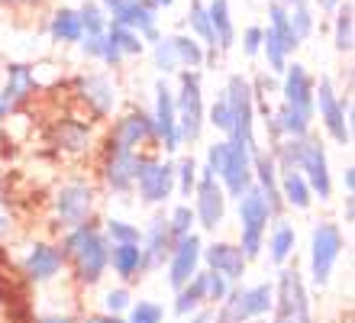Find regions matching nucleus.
Masks as SVG:
<instances>
[{
  "instance_id": "f257e3e1",
  "label": "nucleus",
  "mask_w": 355,
  "mask_h": 323,
  "mask_svg": "<svg viewBox=\"0 0 355 323\" xmlns=\"http://www.w3.org/2000/svg\"><path fill=\"white\" fill-rule=\"evenodd\" d=\"M62 256L71 265L78 281L94 288V285H101V278L110 268V240L94 223H85V226L68 230L65 242H62Z\"/></svg>"
},
{
  "instance_id": "f03ea898",
  "label": "nucleus",
  "mask_w": 355,
  "mask_h": 323,
  "mask_svg": "<svg viewBox=\"0 0 355 323\" xmlns=\"http://www.w3.org/2000/svg\"><path fill=\"white\" fill-rule=\"evenodd\" d=\"M239 246H243L245 258L252 262V258L262 256L265 249V236H268V223L275 220V213H271L268 201H265V194L259 191V185H249L239 197Z\"/></svg>"
},
{
  "instance_id": "7ed1b4c3",
  "label": "nucleus",
  "mask_w": 355,
  "mask_h": 323,
  "mask_svg": "<svg viewBox=\"0 0 355 323\" xmlns=\"http://www.w3.org/2000/svg\"><path fill=\"white\" fill-rule=\"evenodd\" d=\"M175 113H178V129H181L184 146H191V142H197V139L204 136L207 107H204V88H200L197 68H181V72H178Z\"/></svg>"
},
{
  "instance_id": "20e7f679",
  "label": "nucleus",
  "mask_w": 355,
  "mask_h": 323,
  "mask_svg": "<svg viewBox=\"0 0 355 323\" xmlns=\"http://www.w3.org/2000/svg\"><path fill=\"white\" fill-rule=\"evenodd\" d=\"M313 113L320 117L327 136L339 146H352V97H339L327 74L313 88Z\"/></svg>"
},
{
  "instance_id": "39448f33",
  "label": "nucleus",
  "mask_w": 355,
  "mask_h": 323,
  "mask_svg": "<svg viewBox=\"0 0 355 323\" xmlns=\"http://www.w3.org/2000/svg\"><path fill=\"white\" fill-rule=\"evenodd\" d=\"M343 249H346V236H343L336 223L320 220L310 230V281L317 288L329 285V275H333Z\"/></svg>"
},
{
  "instance_id": "423d86ee",
  "label": "nucleus",
  "mask_w": 355,
  "mask_h": 323,
  "mask_svg": "<svg viewBox=\"0 0 355 323\" xmlns=\"http://www.w3.org/2000/svg\"><path fill=\"white\" fill-rule=\"evenodd\" d=\"M223 97L230 101V110H233V129L226 139H236L255 152L259 149V139H255V101H252V84L243 74H230V81L223 88Z\"/></svg>"
},
{
  "instance_id": "0eeeda50",
  "label": "nucleus",
  "mask_w": 355,
  "mask_h": 323,
  "mask_svg": "<svg viewBox=\"0 0 355 323\" xmlns=\"http://www.w3.org/2000/svg\"><path fill=\"white\" fill-rule=\"evenodd\" d=\"M194 217L200 223V230L216 233L226 220V191L220 185V178L214 175L210 165H197V185H194Z\"/></svg>"
},
{
  "instance_id": "6e6552de",
  "label": "nucleus",
  "mask_w": 355,
  "mask_h": 323,
  "mask_svg": "<svg viewBox=\"0 0 355 323\" xmlns=\"http://www.w3.org/2000/svg\"><path fill=\"white\" fill-rule=\"evenodd\" d=\"M136 191H139V201L149 204V207L165 204L175 194V162L159 158V156H139Z\"/></svg>"
},
{
  "instance_id": "1a4fd4ad",
  "label": "nucleus",
  "mask_w": 355,
  "mask_h": 323,
  "mask_svg": "<svg viewBox=\"0 0 355 323\" xmlns=\"http://www.w3.org/2000/svg\"><path fill=\"white\" fill-rule=\"evenodd\" d=\"M313 88H317V78L300 62H288V68L281 72V103L291 113H297L304 123H310V126L317 120V113H313Z\"/></svg>"
},
{
  "instance_id": "9d476101",
  "label": "nucleus",
  "mask_w": 355,
  "mask_h": 323,
  "mask_svg": "<svg viewBox=\"0 0 355 323\" xmlns=\"http://www.w3.org/2000/svg\"><path fill=\"white\" fill-rule=\"evenodd\" d=\"M103 13L110 23L136 29L146 42H155L162 36L159 33V10L152 7L149 0H101Z\"/></svg>"
},
{
  "instance_id": "9b49d317",
  "label": "nucleus",
  "mask_w": 355,
  "mask_h": 323,
  "mask_svg": "<svg viewBox=\"0 0 355 323\" xmlns=\"http://www.w3.org/2000/svg\"><path fill=\"white\" fill-rule=\"evenodd\" d=\"M152 126H155V142H159L168 156H175L184 146L181 129H178V113H175V91L168 88L165 78L155 81V107H152Z\"/></svg>"
},
{
  "instance_id": "f8f14e48",
  "label": "nucleus",
  "mask_w": 355,
  "mask_h": 323,
  "mask_svg": "<svg viewBox=\"0 0 355 323\" xmlns=\"http://www.w3.org/2000/svg\"><path fill=\"white\" fill-rule=\"evenodd\" d=\"M271 310H284V314H291L297 323H313L307 285H304V278H300L297 268L281 265L278 281H275V307H271Z\"/></svg>"
},
{
  "instance_id": "ddd939ff",
  "label": "nucleus",
  "mask_w": 355,
  "mask_h": 323,
  "mask_svg": "<svg viewBox=\"0 0 355 323\" xmlns=\"http://www.w3.org/2000/svg\"><path fill=\"white\" fill-rule=\"evenodd\" d=\"M55 213L58 223L65 230H75V226H85L94 217V188L87 181H68L62 185L55 197Z\"/></svg>"
},
{
  "instance_id": "4468645a",
  "label": "nucleus",
  "mask_w": 355,
  "mask_h": 323,
  "mask_svg": "<svg viewBox=\"0 0 355 323\" xmlns=\"http://www.w3.org/2000/svg\"><path fill=\"white\" fill-rule=\"evenodd\" d=\"M142 146H159L155 142V126H152V117L146 110H126L120 120L113 123L110 133V146L107 149H136Z\"/></svg>"
},
{
  "instance_id": "2eb2a0df",
  "label": "nucleus",
  "mask_w": 355,
  "mask_h": 323,
  "mask_svg": "<svg viewBox=\"0 0 355 323\" xmlns=\"http://www.w3.org/2000/svg\"><path fill=\"white\" fill-rule=\"evenodd\" d=\"M220 185H223L226 197H239L245 188L252 185V149L230 139V149H226V162L220 168Z\"/></svg>"
},
{
  "instance_id": "dca6fc26",
  "label": "nucleus",
  "mask_w": 355,
  "mask_h": 323,
  "mask_svg": "<svg viewBox=\"0 0 355 323\" xmlns=\"http://www.w3.org/2000/svg\"><path fill=\"white\" fill-rule=\"evenodd\" d=\"M200 252H204V242L197 233H187L175 242V249L168 256V285L171 291H178L181 285H187L191 278L197 275L200 268Z\"/></svg>"
},
{
  "instance_id": "f3484780",
  "label": "nucleus",
  "mask_w": 355,
  "mask_h": 323,
  "mask_svg": "<svg viewBox=\"0 0 355 323\" xmlns=\"http://www.w3.org/2000/svg\"><path fill=\"white\" fill-rule=\"evenodd\" d=\"M175 233L168 226V217H152L149 226L142 230V252H146V272H155V268H165L171 249H175Z\"/></svg>"
},
{
  "instance_id": "a211bd4d",
  "label": "nucleus",
  "mask_w": 355,
  "mask_h": 323,
  "mask_svg": "<svg viewBox=\"0 0 355 323\" xmlns=\"http://www.w3.org/2000/svg\"><path fill=\"white\" fill-rule=\"evenodd\" d=\"M200 262H207V268L226 275L233 285L243 281L245 268H249V258H245L243 246H236V242H210V246H204V252H200Z\"/></svg>"
},
{
  "instance_id": "6ab92c4d",
  "label": "nucleus",
  "mask_w": 355,
  "mask_h": 323,
  "mask_svg": "<svg viewBox=\"0 0 355 323\" xmlns=\"http://www.w3.org/2000/svg\"><path fill=\"white\" fill-rule=\"evenodd\" d=\"M136 165H139V152L107 149V162H103V181H107V188L113 194L136 191Z\"/></svg>"
},
{
  "instance_id": "aec40b11",
  "label": "nucleus",
  "mask_w": 355,
  "mask_h": 323,
  "mask_svg": "<svg viewBox=\"0 0 355 323\" xmlns=\"http://www.w3.org/2000/svg\"><path fill=\"white\" fill-rule=\"evenodd\" d=\"M65 265V256H62V246H52V242H36L29 246L26 258H23V272H26L29 281L36 285H46L62 272Z\"/></svg>"
},
{
  "instance_id": "412c9836",
  "label": "nucleus",
  "mask_w": 355,
  "mask_h": 323,
  "mask_svg": "<svg viewBox=\"0 0 355 323\" xmlns=\"http://www.w3.org/2000/svg\"><path fill=\"white\" fill-rule=\"evenodd\" d=\"M75 91L97 117H110L116 107V88L107 74H81L75 81Z\"/></svg>"
},
{
  "instance_id": "4be33fe9",
  "label": "nucleus",
  "mask_w": 355,
  "mask_h": 323,
  "mask_svg": "<svg viewBox=\"0 0 355 323\" xmlns=\"http://www.w3.org/2000/svg\"><path fill=\"white\" fill-rule=\"evenodd\" d=\"M36 72L29 68V65L17 62V65H10L7 68V84H3V91H0V97L7 101L10 110H17V107H23L26 101H33L36 97Z\"/></svg>"
},
{
  "instance_id": "5701e85b",
  "label": "nucleus",
  "mask_w": 355,
  "mask_h": 323,
  "mask_svg": "<svg viewBox=\"0 0 355 323\" xmlns=\"http://www.w3.org/2000/svg\"><path fill=\"white\" fill-rule=\"evenodd\" d=\"M110 268L123 281H139L146 275V252L139 242H120L110 246Z\"/></svg>"
},
{
  "instance_id": "b1692460",
  "label": "nucleus",
  "mask_w": 355,
  "mask_h": 323,
  "mask_svg": "<svg viewBox=\"0 0 355 323\" xmlns=\"http://www.w3.org/2000/svg\"><path fill=\"white\" fill-rule=\"evenodd\" d=\"M278 188H281V201H284V207L310 210V204H313V191H310L307 178L300 175L297 168H278Z\"/></svg>"
},
{
  "instance_id": "393cba45",
  "label": "nucleus",
  "mask_w": 355,
  "mask_h": 323,
  "mask_svg": "<svg viewBox=\"0 0 355 323\" xmlns=\"http://www.w3.org/2000/svg\"><path fill=\"white\" fill-rule=\"evenodd\" d=\"M207 17H210V29L216 39V52H230L236 46V23L230 13V0H210Z\"/></svg>"
},
{
  "instance_id": "a878e982",
  "label": "nucleus",
  "mask_w": 355,
  "mask_h": 323,
  "mask_svg": "<svg viewBox=\"0 0 355 323\" xmlns=\"http://www.w3.org/2000/svg\"><path fill=\"white\" fill-rule=\"evenodd\" d=\"M294 246H297V230H294V223L284 220V217H275V226H271V236H268V258L278 268L288 265Z\"/></svg>"
},
{
  "instance_id": "bb28decb",
  "label": "nucleus",
  "mask_w": 355,
  "mask_h": 323,
  "mask_svg": "<svg viewBox=\"0 0 355 323\" xmlns=\"http://www.w3.org/2000/svg\"><path fill=\"white\" fill-rule=\"evenodd\" d=\"M49 36L55 39V42H62V46H75V42H81V36H85L81 13L71 10V7L55 10L52 19H49Z\"/></svg>"
},
{
  "instance_id": "cd10ccee",
  "label": "nucleus",
  "mask_w": 355,
  "mask_h": 323,
  "mask_svg": "<svg viewBox=\"0 0 355 323\" xmlns=\"http://www.w3.org/2000/svg\"><path fill=\"white\" fill-rule=\"evenodd\" d=\"M187 23H191V36H197L207 49V65H216V39L210 29V17H207V3L204 0H191L187 10Z\"/></svg>"
},
{
  "instance_id": "c85d7f7f",
  "label": "nucleus",
  "mask_w": 355,
  "mask_h": 323,
  "mask_svg": "<svg viewBox=\"0 0 355 323\" xmlns=\"http://www.w3.org/2000/svg\"><path fill=\"white\" fill-rule=\"evenodd\" d=\"M207 304V288H204V272L197 268V275L187 281V285H181L175 291V304H171V310H175L178 317H187L194 314L197 307Z\"/></svg>"
},
{
  "instance_id": "c756f323",
  "label": "nucleus",
  "mask_w": 355,
  "mask_h": 323,
  "mask_svg": "<svg viewBox=\"0 0 355 323\" xmlns=\"http://www.w3.org/2000/svg\"><path fill=\"white\" fill-rule=\"evenodd\" d=\"M168 39H171V46H175V56H178L181 68H200V65H207V49L197 36H191V33H175V36H168Z\"/></svg>"
},
{
  "instance_id": "7c9ffc66",
  "label": "nucleus",
  "mask_w": 355,
  "mask_h": 323,
  "mask_svg": "<svg viewBox=\"0 0 355 323\" xmlns=\"http://www.w3.org/2000/svg\"><path fill=\"white\" fill-rule=\"evenodd\" d=\"M243 304H245L249 320H262V317H268L271 307H275V285L262 281V285L243 288Z\"/></svg>"
},
{
  "instance_id": "2f4dec72",
  "label": "nucleus",
  "mask_w": 355,
  "mask_h": 323,
  "mask_svg": "<svg viewBox=\"0 0 355 323\" xmlns=\"http://www.w3.org/2000/svg\"><path fill=\"white\" fill-rule=\"evenodd\" d=\"M268 29L275 33V36L281 39V46L288 49L291 56L297 52V36H294V29H291V19H288V3H281V0H275V3H268Z\"/></svg>"
},
{
  "instance_id": "473e14b6",
  "label": "nucleus",
  "mask_w": 355,
  "mask_h": 323,
  "mask_svg": "<svg viewBox=\"0 0 355 323\" xmlns=\"http://www.w3.org/2000/svg\"><path fill=\"white\" fill-rule=\"evenodd\" d=\"M333 13H336V19H333V42H336L339 52H352V39H355V33H352V23H355L352 3L343 0Z\"/></svg>"
},
{
  "instance_id": "72a5a7b5",
  "label": "nucleus",
  "mask_w": 355,
  "mask_h": 323,
  "mask_svg": "<svg viewBox=\"0 0 355 323\" xmlns=\"http://www.w3.org/2000/svg\"><path fill=\"white\" fill-rule=\"evenodd\" d=\"M107 36H110V42L123 52V58L126 56H142V52H146V39H142L136 29H130V26L107 23Z\"/></svg>"
},
{
  "instance_id": "f704fd0d",
  "label": "nucleus",
  "mask_w": 355,
  "mask_h": 323,
  "mask_svg": "<svg viewBox=\"0 0 355 323\" xmlns=\"http://www.w3.org/2000/svg\"><path fill=\"white\" fill-rule=\"evenodd\" d=\"M152 62H155V68H159L165 78H168V74H178V72H181V65H178V56H175V46H171L168 36H159L155 42H152Z\"/></svg>"
},
{
  "instance_id": "c9c22d12",
  "label": "nucleus",
  "mask_w": 355,
  "mask_h": 323,
  "mask_svg": "<svg viewBox=\"0 0 355 323\" xmlns=\"http://www.w3.org/2000/svg\"><path fill=\"white\" fill-rule=\"evenodd\" d=\"M288 19H291V29H294L297 42H304V39L313 36V23H317V17H313V10L307 7V0H304V3H291Z\"/></svg>"
},
{
  "instance_id": "e433bc0d",
  "label": "nucleus",
  "mask_w": 355,
  "mask_h": 323,
  "mask_svg": "<svg viewBox=\"0 0 355 323\" xmlns=\"http://www.w3.org/2000/svg\"><path fill=\"white\" fill-rule=\"evenodd\" d=\"M262 52L268 56V72H271V74H281L284 68H288L291 52L281 46V39L275 36L271 29H265V36H262Z\"/></svg>"
},
{
  "instance_id": "4c0bfd02",
  "label": "nucleus",
  "mask_w": 355,
  "mask_h": 323,
  "mask_svg": "<svg viewBox=\"0 0 355 323\" xmlns=\"http://www.w3.org/2000/svg\"><path fill=\"white\" fill-rule=\"evenodd\" d=\"M87 139H91V133H87L85 123L65 120L62 126H58V146L68 149V152H81V149L87 146Z\"/></svg>"
},
{
  "instance_id": "58836bf2",
  "label": "nucleus",
  "mask_w": 355,
  "mask_h": 323,
  "mask_svg": "<svg viewBox=\"0 0 355 323\" xmlns=\"http://www.w3.org/2000/svg\"><path fill=\"white\" fill-rule=\"evenodd\" d=\"M197 185V162L194 158H178L175 162V191L181 197H191Z\"/></svg>"
},
{
  "instance_id": "ea45409f",
  "label": "nucleus",
  "mask_w": 355,
  "mask_h": 323,
  "mask_svg": "<svg viewBox=\"0 0 355 323\" xmlns=\"http://www.w3.org/2000/svg\"><path fill=\"white\" fill-rule=\"evenodd\" d=\"M103 236L110 240V246H120V242H139L142 246V230L130 220H110L107 230H103Z\"/></svg>"
},
{
  "instance_id": "a19ab883",
  "label": "nucleus",
  "mask_w": 355,
  "mask_h": 323,
  "mask_svg": "<svg viewBox=\"0 0 355 323\" xmlns=\"http://www.w3.org/2000/svg\"><path fill=\"white\" fill-rule=\"evenodd\" d=\"M126 323H165V307L159 301H139L126 310Z\"/></svg>"
},
{
  "instance_id": "79ce46f5",
  "label": "nucleus",
  "mask_w": 355,
  "mask_h": 323,
  "mask_svg": "<svg viewBox=\"0 0 355 323\" xmlns=\"http://www.w3.org/2000/svg\"><path fill=\"white\" fill-rule=\"evenodd\" d=\"M204 288H207V304H220L226 295H230V288H233V281L226 275H220V272H214V268H204Z\"/></svg>"
},
{
  "instance_id": "37998d69",
  "label": "nucleus",
  "mask_w": 355,
  "mask_h": 323,
  "mask_svg": "<svg viewBox=\"0 0 355 323\" xmlns=\"http://www.w3.org/2000/svg\"><path fill=\"white\" fill-rule=\"evenodd\" d=\"M168 226H171V233H175V240H181V236H187V233H194V226H197L194 207H191V204H178L175 210H171V217H168Z\"/></svg>"
},
{
  "instance_id": "c03bdc74",
  "label": "nucleus",
  "mask_w": 355,
  "mask_h": 323,
  "mask_svg": "<svg viewBox=\"0 0 355 323\" xmlns=\"http://www.w3.org/2000/svg\"><path fill=\"white\" fill-rule=\"evenodd\" d=\"M78 13H81V26H85V36H87V33H103V29H107V23H110V19H107V13H103V7L97 3V0H87V3L78 10Z\"/></svg>"
},
{
  "instance_id": "a18cd8bd",
  "label": "nucleus",
  "mask_w": 355,
  "mask_h": 323,
  "mask_svg": "<svg viewBox=\"0 0 355 323\" xmlns=\"http://www.w3.org/2000/svg\"><path fill=\"white\" fill-rule=\"evenodd\" d=\"M207 123L214 129H220L223 136H230V129H233V110H230V101H226L223 94L216 97V103L207 110Z\"/></svg>"
},
{
  "instance_id": "49530a36",
  "label": "nucleus",
  "mask_w": 355,
  "mask_h": 323,
  "mask_svg": "<svg viewBox=\"0 0 355 323\" xmlns=\"http://www.w3.org/2000/svg\"><path fill=\"white\" fill-rule=\"evenodd\" d=\"M103 307H107V314H126L132 307V295H130V288H113V291H107L103 295Z\"/></svg>"
},
{
  "instance_id": "de8ad7c7",
  "label": "nucleus",
  "mask_w": 355,
  "mask_h": 323,
  "mask_svg": "<svg viewBox=\"0 0 355 323\" xmlns=\"http://www.w3.org/2000/svg\"><path fill=\"white\" fill-rule=\"evenodd\" d=\"M226 149H230V139H220V142H214V146H207V162L204 165L214 168V175H220V168H223Z\"/></svg>"
},
{
  "instance_id": "09e8293b",
  "label": "nucleus",
  "mask_w": 355,
  "mask_h": 323,
  "mask_svg": "<svg viewBox=\"0 0 355 323\" xmlns=\"http://www.w3.org/2000/svg\"><path fill=\"white\" fill-rule=\"evenodd\" d=\"M262 36H265V29L262 26H249L243 33V52L249 58H255L259 52H262Z\"/></svg>"
},
{
  "instance_id": "8fccbe9b",
  "label": "nucleus",
  "mask_w": 355,
  "mask_h": 323,
  "mask_svg": "<svg viewBox=\"0 0 355 323\" xmlns=\"http://www.w3.org/2000/svg\"><path fill=\"white\" fill-rule=\"evenodd\" d=\"M184 323H214V307H197L194 314L181 317Z\"/></svg>"
},
{
  "instance_id": "3c124183",
  "label": "nucleus",
  "mask_w": 355,
  "mask_h": 323,
  "mask_svg": "<svg viewBox=\"0 0 355 323\" xmlns=\"http://www.w3.org/2000/svg\"><path fill=\"white\" fill-rule=\"evenodd\" d=\"M343 188H346V194H355V165H346V172H343Z\"/></svg>"
},
{
  "instance_id": "603ef678",
  "label": "nucleus",
  "mask_w": 355,
  "mask_h": 323,
  "mask_svg": "<svg viewBox=\"0 0 355 323\" xmlns=\"http://www.w3.org/2000/svg\"><path fill=\"white\" fill-rule=\"evenodd\" d=\"M85 323H126V320H120L116 314H94V317H87Z\"/></svg>"
},
{
  "instance_id": "864d4df0",
  "label": "nucleus",
  "mask_w": 355,
  "mask_h": 323,
  "mask_svg": "<svg viewBox=\"0 0 355 323\" xmlns=\"http://www.w3.org/2000/svg\"><path fill=\"white\" fill-rule=\"evenodd\" d=\"M313 3L320 7V13H333V10H336L343 0H313Z\"/></svg>"
},
{
  "instance_id": "5fc2aeb1",
  "label": "nucleus",
  "mask_w": 355,
  "mask_h": 323,
  "mask_svg": "<svg viewBox=\"0 0 355 323\" xmlns=\"http://www.w3.org/2000/svg\"><path fill=\"white\" fill-rule=\"evenodd\" d=\"M36 323H75L71 317H62V314H46V317H39Z\"/></svg>"
},
{
  "instance_id": "6e6d98bb",
  "label": "nucleus",
  "mask_w": 355,
  "mask_h": 323,
  "mask_svg": "<svg viewBox=\"0 0 355 323\" xmlns=\"http://www.w3.org/2000/svg\"><path fill=\"white\" fill-rule=\"evenodd\" d=\"M346 223H355V194H346Z\"/></svg>"
},
{
  "instance_id": "4d7b16f0",
  "label": "nucleus",
  "mask_w": 355,
  "mask_h": 323,
  "mask_svg": "<svg viewBox=\"0 0 355 323\" xmlns=\"http://www.w3.org/2000/svg\"><path fill=\"white\" fill-rule=\"evenodd\" d=\"M10 230H13V223H10L7 213L0 210V240H3V236H10Z\"/></svg>"
},
{
  "instance_id": "13d9d810",
  "label": "nucleus",
  "mask_w": 355,
  "mask_h": 323,
  "mask_svg": "<svg viewBox=\"0 0 355 323\" xmlns=\"http://www.w3.org/2000/svg\"><path fill=\"white\" fill-rule=\"evenodd\" d=\"M0 3H7V7H36L42 0H0Z\"/></svg>"
},
{
  "instance_id": "bf43d9fd",
  "label": "nucleus",
  "mask_w": 355,
  "mask_h": 323,
  "mask_svg": "<svg viewBox=\"0 0 355 323\" xmlns=\"http://www.w3.org/2000/svg\"><path fill=\"white\" fill-rule=\"evenodd\" d=\"M271 314H275V317H271V323H297L291 314H284V310H271Z\"/></svg>"
},
{
  "instance_id": "052dcab7",
  "label": "nucleus",
  "mask_w": 355,
  "mask_h": 323,
  "mask_svg": "<svg viewBox=\"0 0 355 323\" xmlns=\"http://www.w3.org/2000/svg\"><path fill=\"white\" fill-rule=\"evenodd\" d=\"M10 113H13V110H10V107H7V101L0 97V123H3V120H10Z\"/></svg>"
},
{
  "instance_id": "680f3d73",
  "label": "nucleus",
  "mask_w": 355,
  "mask_h": 323,
  "mask_svg": "<svg viewBox=\"0 0 355 323\" xmlns=\"http://www.w3.org/2000/svg\"><path fill=\"white\" fill-rule=\"evenodd\" d=\"M149 3H152L155 10H168L171 3H175V0H149Z\"/></svg>"
},
{
  "instance_id": "e2e57ef3",
  "label": "nucleus",
  "mask_w": 355,
  "mask_h": 323,
  "mask_svg": "<svg viewBox=\"0 0 355 323\" xmlns=\"http://www.w3.org/2000/svg\"><path fill=\"white\" fill-rule=\"evenodd\" d=\"M284 3H288V7H291V3H304V0H284Z\"/></svg>"
}]
</instances>
